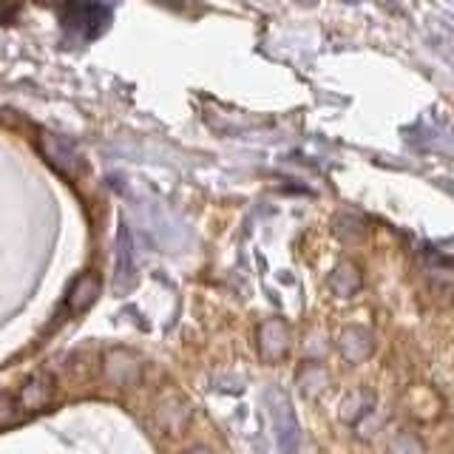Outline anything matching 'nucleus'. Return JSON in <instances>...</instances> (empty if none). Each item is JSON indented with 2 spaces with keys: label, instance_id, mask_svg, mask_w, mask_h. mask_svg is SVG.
<instances>
[{
  "label": "nucleus",
  "instance_id": "1",
  "mask_svg": "<svg viewBox=\"0 0 454 454\" xmlns=\"http://www.w3.org/2000/svg\"><path fill=\"white\" fill-rule=\"evenodd\" d=\"M267 406H270V420H273L278 454H298V449H301V426H298V415L290 395L281 387H273L267 392Z\"/></svg>",
  "mask_w": 454,
  "mask_h": 454
},
{
  "label": "nucleus",
  "instance_id": "2",
  "mask_svg": "<svg viewBox=\"0 0 454 454\" xmlns=\"http://www.w3.org/2000/svg\"><path fill=\"white\" fill-rule=\"evenodd\" d=\"M111 20V12L99 4H68L60 9V23L68 32H77L82 37H97Z\"/></svg>",
  "mask_w": 454,
  "mask_h": 454
},
{
  "label": "nucleus",
  "instance_id": "3",
  "mask_svg": "<svg viewBox=\"0 0 454 454\" xmlns=\"http://www.w3.org/2000/svg\"><path fill=\"white\" fill-rule=\"evenodd\" d=\"M259 352L267 364H278L290 352V326L284 318H267L259 326Z\"/></svg>",
  "mask_w": 454,
  "mask_h": 454
},
{
  "label": "nucleus",
  "instance_id": "4",
  "mask_svg": "<svg viewBox=\"0 0 454 454\" xmlns=\"http://www.w3.org/2000/svg\"><path fill=\"white\" fill-rule=\"evenodd\" d=\"M338 352L347 364H364L375 355V335L366 326H344L338 333Z\"/></svg>",
  "mask_w": 454,
  "mask_h": 454
},
{
  "label": "nucleus",
  "instance_id": "5",
  "mask_svg": "<svg viewBox=\"0 0 454 454\" xmlns=\"http://www.w3.org/2000/svg\"><path fill=\"white\" fill-rule=\"evenodd\" d=\"M51 395H54L51 375L37 372V375L28 378L23 383V389L18 392V406H20V411H37V409L51 403Z\"/></svg>",
  "mask_w": 454,
  "mask_h": 454
},
{
  "label": "nucleus",
  "instance_id": "6",
  "mask_svg": "<svg viewBox=\"0 0 454 454\" xmlns=\"http://www.w3.org/2000/svg\"><path fill=\"white\" fill-rule=\"evenodd\" d=\"M364 287V273H361V267L344 259V262H338L335 270L330 273V290L333 295L338 298H352V295H358Z\"/></svg>",
  "mask_w": 454,
  "mask_h": 454
},
{
  "label": "nucleus",
  "instance_id": "7",
  "mask_svg": "<svg viewBox=\"0 0 454 454\" xmlns=\"http://www.w3.org/2000/svg\"><path fill=\"white\" fill-rule=\"evenodd\" d=\"M375 411V392L372 389H352L344 401H340V420L349 423V426H361L364 418H369Z\"/></svg>",
  "mask_w": 454,
  "mask_h": 454
},
{
  "label": "nucleus",
  "instance_id": "8",
  "mask_svg": "<svg viewBox=\"0 0 454 454\" xmlns=\"http://www.w3.org/2000/svg\"><path fill=\"white\" fill-rule=\"evenodd\" d=\"M40 151L43 156L57 168V170H63L66 176H74L77 170H80V160H77V153L71 151V145H66V142L60 139H54V137H43L40 139Z\"/></svg>",
  "mask_w": 454,
  "mask_h": 454
},
{
  "label": "nucleus",
  "instance_id": "9",
  "mask_svg": "<svg viewBox=\"0 0 454 454\" xmlns=\"http://www.w3.org/2000/svg\"><path fill=\"white\" fill-rule=\"evenodd\" d=\"M131 276H134L131 233H128L125 224H120V233H117V276H114V290L125 293L128 284H131Z\"/></svg>",
  "mask_w": 454,
  "mask_h": 454
},
{
  "label": "nucleus",
  "instance_id": "10",
  "mask_svg": "<svg viewBox=\"0 0 454 454\" xmlns=\"http://www.w3.org/2000/svg\"><path fill=\"white\" fill-rule=\"evenodd\" d=\"M106 375L114 383H120V387H128V383H137L139 366L131 358H128L125 352H111L108 355V364H106Z\"/></svg>",
  "mask_w": 454,
  "mask_h": 454
},
{
  "label": "nucleus",
  "instance_id": "11",
  "mask_svg": "<svg viewBox=\"0 0 454 454\" xmlns=\"http://www.w3.org/2000/svg\"><path fill=\"white\" fill-rule=\"evenodd\" d=\"M298 387L304 389V395H321L326 387H330V375H326V369L318 366V364H307L301 372H298Z\"/></svg>",
  "mask_w": 454,
  "mask_h": 454
},
{
  "label": "nucleus",
  "instance_id": "12",
  "mask_svg": "<svg viewBox=\"0 0 454 454\" xmlns=\"http://www.w3.org/2000/svg\"><path fill=\"white\" fill-rule=\"evenodd\" d=\"M99 290V281L94 276H82L74 287H71L68 293V307L71 309H82V307H89L94 301V295Z\"/></svg>",
  "mask_w": 454,
  "mask_h": 454
},
{
  "label": "nucleus",
  "instance_id": "13",
  "mask_svg": "<svg viewBox=\"0 0 454 454\" xmlns=\"http://www.w3.org/2000/svg\"><path fill=\"white\" fill-rule=\"evenodd\" d=\"M387 454H426V443H423V437L418 432L403 429V432H397L389 440Z\"/></svg>",
  "mask_w": 454,
  "mask_h": 454
},
{
  "label": "nucleus",
  "instance_id": "14",
  "mask_svg": "<svg viewBox=\"0 0 454 454\" xmlns=\"http://www.w3.org/2000/svg\"><path fill=\"white\" fill-rule=\"evenodd\" d=\"M335 233L344 239V241H352V239H364L366 236V222L352 216V213H344V216L335 219Z\"/></svg>",
  "mask_w": 454,
  "mask_h": 454
},
{
  "label": "nucleus",
  "instance_id": "15",
  "mask_svg": "<svg viewBox=\"0 0 454 454\" xmlns=\"http://www.w3.org/2000/svg\"><path fill=\"white\" fill-rule=\"evenodd\" d=\"M18 397L12 392H0V429H9V426L18 420Z\"/></svg>",
  "mask_w": 454,
  "mask_h": 454
},
{
  "label": "nucleus",
  "instance_id": "16",
  "mask_svg": "<svg viewBox=\"0 0 454 454\" xmlns=\"http://www.w3.org/2000/svg\"><path fill=\"white\" fill-rule=\"evenodd\" d=\"M188 454H210V451H207V449H191Z\"/></svg>",
  "mask_w": 454,
  "mask_h": 454
}]
</instances>
